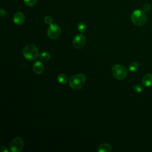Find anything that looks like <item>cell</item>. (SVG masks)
<instances>
[{"mask_svg":"<svg viewBox=\"0 0 152 152\" xmlns=\"http://www.w3.org/2000/svg\"><path fill=\"white\" fill-rule=\"evenodd\" d=\"M86 42V37L82 34H78L74 37L72 40V45L75 49H80L84 47Z\"/></svg>","mask_w":152,"mask_h":152,"instance_id":"cell-7","label":"cell"},{"mask_svg":"<svg viewBox=\"0 0 152 152\" xmlns=\"http://www.w3.org/2000/svg\"><path fill=\"white\" fill-rule=\"evenodd\" d=\"M134 90L137 93H141L142 91L143 88H142V87L141 85L135 84L134 86Z\"/></svg>","mask_w":152,"mask_h":152,"instance_id":"cell-18","label":"cell"},{"mask_svg":"<svg viewBox=\"0 0 152 152\" xmlns=\"http://www.w3.org/2000/svg\"><path fill=\"white\" fill-rule=\"evenodd\" d=\"M24 2L27 6L31 7L37 3V0H24Z\"/></svg>","mask_w":152,"mask_h":152,"instance_id":"cell-16","label":"cell"},{"mask_svg":"<svg viewBox=\"0 0 152 152\" xmlns=\"http://www.w3.org/2000/svg\"><path fill=\"white\" fill-rule=\"evenodd\" d=\"M57 80L60 84H65L67 82L68 79L66 75H65L64 74H60L57 77Z\"/></svg>","mask_w":152,"mask_h":152,"instance_id":"cell-13","label":"cell"},{"mask_svg":"<svg viewBox=\"0 0 152 152\" xmlns=\"http://www.w3.org/2000/svg\"><path fill=\"white\" fill-rule=\"evenodd\" d=\"M25 21L24 14L20 11L17 12L13 16V21L17 25H22Z\"/></svg>","mask_w":152,"mask_h":152,"instance_id":"cell-8","label":"cell"},{"mask_svg":"<svg viewBox=\"0 0 152 152\" xmlns=\"http://www.w3.org/2000/svg\"><path fill=\"white\" fill-rule=\"evenodd\" d=\"M131 19L132 23L137 26H142L144 25L147 21V15L143 10H134L131 15Z\"/></svg>","mask_w":152,"mask_h":152,"instance_id":"cell-2","label":"cell"},{"mask_svg":"<svg viewBox=\"0 0 152 152\" xmlns=\"http://www.w3.org/2000/svg\"><path fill=\"white\" fill-rule=\"evenodd\" d=\"M33 70L37 74H42L44 71V65L39 61L34 62L33 65Z\"/></svg>","mask_w":152,"mask_h":152,"instance_id":"cell-9","label":"cell"},{"mask_svg":"<svg viewBox=\"0 0 152 152\" xmlns=\"http://www.w3.org/2000/svg\"><path fill=\"white\" fill-rule=\"evenodd\" d=\"M151 5L149 4H145V5L143 6V11H144L145 12H149V11L151 10Z\"/></svg>","mask_w":152,"mask_h":152,"instance_id":"cell-19","label":"cell"},{"mask_svg":"<svg viewBox=\"0 0 152 152\" xmlns=\"http://www.w3.org/2000/svg\"><path fill=\"white\" fill-rule=\"evenodd\" d=\"M0 151L1 152H8V149L7 148V147L5 145H2L0 147Z\"/></svg>","mask_w":152,"mask_h":152,"instance_id":"cell-21","label":"cell"},{"mask_svg":"<svg viewBox=\"0 0 152 152\" xmlns=\"http://www.w3.org/2000/svg\"><path fill=\"white\" fill-rule=\"evenodd\" d=\"M61 28L60 26L56 24H51L47 30V35L51 39H57L61 34Z\"/></svg>","mask_w":152,"mask_h":152,"instance_id":"cell-6","label":"cell"},{"mask_svg":"<svg viewBox=\"0 0 152 152\" xmlns=\"http://www.w3.org/2000/svg\"><path fill=\"white\" fill-rule=\"evenodd\" d=\"M9 147L12 152H20L23 149L24 141L21 137H15L11 141Z\"/></svg>","mask_w":152,"mask_h":152,"instance_id":"cell-5","label":"cell"},{"mask_svg":"<svg viewBox=\"0 0 152 152\" xmlns=\"http://www.w3.org/2000/svg\"><path fill=\"white\" fill-rule=\"evenodd\" d=\"M39 50L33 44L26 45L23 49V55L28 60L33 61L39 56Z\"/></svg>","mask_w":152,"mask_h":152,"instance_id":"cell-3","label":"cell"},{"mask_svg":"<svg viewBox=\"0 0 152 152\" xmlns=\"http://www.w3.org/2000/svg\"><path fill=\"white\" fill-rule=\"evenodd\" d=\"M86 82V77L83 74H77L71 76L68 80L69 87L75 90L82 88Z\"/></svg>","mask_w":152,"mask_h":152,"instance_id":"cell-1","label":"cell"},{"mask_svg":"<svg viewBox=\"0 0 152 152\" xmlns=\"http://www.w3.org/2000/svg\"><path fill=\"white\" fill-rule=\"evenodd\" d=\"M142 83L143 86L145 87H150L152 85V74H145L142 78Z\"/></svg>","mask_w":152,"mask_h":152,"instance_id":"cell-10","label":"cell"},{"mask_svg":"<svg viewBox=\"0 0 152 152\" xmlns=\"http://www.w3.org/2000/svg\"><path fill=\"white\" fill-rule=\"evenodd\" d=\"M112 74L117 80H123L127 76L128 70L124 66L116 64L112 68Z\"/></svg>","mask_w":152,"mask_h":152,"instance_id":"cell-4","label":"cell"},{"mask_svg":"<svg viewBox=\"0 0 152 152\" xmlns=\"http://www.w3.org/2000/svg\"><path fill=\"white\" fill-rule=\"evenodd\" d=\"M45 22L46 24H52V22H53V18L50 15H46L45 17Z\"/></svg>","mask_w":152,"mask_h":152,"instance_id":"cell-17","label":"cell"},{"mask_svg":"<svg viewBox=\"0 0 152 152\" xmlns=\"http://www.w3.org/2000/svg\"><path fill=\"white\" fill-rule=\"evenodd\" d=\"M0 16L1 18H4L7 16V12L2 8L0 10Z\"/></svg>","mask_w":152,"mask_h":152,"instance_id":"cell-20","label":"cell"},{"mask_svg":"<svg viewBox=\"0 0 152 152\" xmlns=\"http://www.w3.org/2000/svg\"><path fill=\"white\" fill-rule=\"evenodd\" d=\"M38 58L42 61H47L49 60L50 58V55L49 53L48 52H43L39 54Z\"/></svg>","mask_w":152,"mask_h":152,"instance_id":"cell-12","label":"cell"},{"mask_svg":"<svg viewBox=\"0 0 152 152\" xmlns=\"http://www.w3.org/2000/svg\"><path fill=\"white\" fill-rule=\"evenodd\" d=\"M112 150V146L108 143H102L97 147L99 152H110Z\"/></svg>","mask_w":152,"mask_h":152,"instance_id":"cell-11","label":"cell"},{"mask_svg":"<svg viewBox=\"0 0 152 152\" xmlns=\"http://www.w3.org/2000/svg\"><path fill=\"white\" fill-rule=\"evenodd\" d=\"M77 28L81 33H83L86 30V26L83 22H80L77 25Z\"/></svg>","mask_w":152,"mask_h":152,"instance_id":"cell-15","label":"cell"},{"mask_svg":"<svg viewBox=\"0 0 152 152\" xmlns=\"http://www.w3.org/2000/svg\"><path fill=\"white\" fill-rule=\"evenodd\" d=\"M139 69V65L136 62H133L131 63L129 65V69L131 72H136Z\"/></svg>","mask_w":152,"mask_h":152,"instance_id":"cell-14","label":"cell"}]
</instances>
